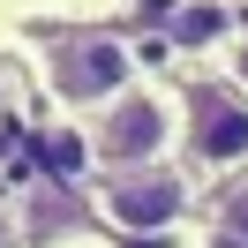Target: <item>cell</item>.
<instances>
[{
    "label": "cell",
    "instance_id": "2",
    "mask_svg": "<svg viewBox=\"0 0 248 248\" xmlns=\"http://www.w3.org/2000/svg\"><path fill=\"white\" fill-rule=\"evenodd\" d=\"M166 143H173V113H166V98H158V91H128V98H113V106H106V121H98V143H91V151L106 158V166L136 173V166H151Z\"/></svg>",
    "mask_w": 248,
    "mask_h": 248
},
{
    "label": "cell",
    "instance_id": "8",
    "mask_svg": "<svg viewBox=\"0 0 248 248\" xmlns=\"http://www.w3.org/2000/svg\"><path fill=\"white\" fill-rule=\"evenodd\" d=\"M0 248H8V218H0Z\"/></svg>",
    "mask_w": 248,
    "mask_h": 248
},
{
    "label": "cell",
    "instance_id": "7",
    "mask_svg": "<svg viewBox=\"0 0 248 248\" xmlns=\"http://www.w3.org/2000/svg\"><path fill=\"white\" fill-rule=\"evenodd\" d=\"M233 83H241V98H248V38L233 46Z\"/></svg>",
    "mask_w": 248,
    "mask_h": 248
},
{
    "label": "cell",
    "instance_id": "4",
    "mask_svg": "<svg viewBox=\"0 0 248 248\" xmlns=\"http://www.w3.org/2000/svg\"><path fill=\"white\" fill-rule=\"evenodd\" d=\"M106 211H113V226H128V233H166L173 218L188 211V181L181 173H158V166H136V173H121V181L106 188Z\"/></svg>",
    "mask_w": 248,
    "mask_h": 248
},
{
    "label": "cell",
    "instance_id": "3",
    "mask_svg": "<svg viewBox=\"0 0 248 248\" xmlns=\"http://www.w3.org/2000/svg\"><path fill=\"white\" fill-rule=\"evenodd\" d=\"M188 151L203 166H241L248 158V98L218 91V83H196L188 91Z\"/></svg>",
    "mask_w": 248,
    "mask_h": 248
},
{
    "label": "cell",
    "instance_id": "5",
    "mask_svg": "<svg viewBox=\"0 0 248 248\" xmlns=\"http://www.w3.org/2000/svg\"><path fill=\"white\" fill-rule=\"evenodd\" d=\"M218 226H226V241H241V248H248V188H233V196H226Z\"/></svg>",
    "mask_w": 248,
    "mask_h": 248
},
{
    "label": "cell",
    "instance_id": "1",
    "mask_svg": "<svg viewBox=\"0 0 248 248\" xmlns=\"http://www.w3.org/2000/svg\"><path fill=\"white\" fill-rule=\"evenodd\" d=\"M128 46L121 38H98V31H76L53 46V91L68 106H98V98H121L128 91Z\"/></svg>",
    "mask_w": 248,
    "mask_h": 248
},
{
    "label": "cell",
    "instance_id": "6",
    "mask_svg": "<svg viewBox=\"0 0 248 248\" xmlns=\"http://www.w3.org/2000/svg\"><path fill=\"white\" fill-rule=\"evenodd\" d=\"M211 31H218V16H211V8H196V16L181 23V38H188V46H203V38H211Z\"/></svg>",
    "mask_w": 248,
    "mask_h": 248
}]
</instances>
